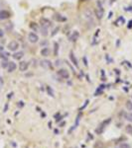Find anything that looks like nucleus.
Segmentation results:
<instances>
[{
    "mask_svg": "<svg viewBox=\"0 0 132 148\" xmlns=\"http://www.w3.org/2000/svg\"><path fill=\"white\" fill-rule=\"evenodd\" d=\"M59 30H60V27H56V28L54 29V31L52 32V34H51V36H52V37H54V36H55V35L57 34V33H58V31H59Z\"/></svg>",
    "mask_w": 132,
    "mask_h": 148,
    "instance_id": "nucleus-27",
    "label": "nucleus"
},
{
    "mask_svg": "<svg viewBox=\"0 0 132 148\" xmlns=\"http://www.w3.org/2000/svg\"><path fill=\"white\" fill-rule=\"evenodd\" d=\"M29 26H30V29H32L34 32H38L39 31V26H38V24L35 23V22H31Z\"/></svg>",
    "mask_w": 132,
    "mask_h": 148,
    "instance_id": "nucleus-17",
    "label": "nucleus"
},
{
    "mask_svg": "<svg viewBox=\"0 0 132 148\" xmlns=\"http://www.w3.org/2000/svg\"><path fill=\"white\" fill-rule=\"evenodd\" d=\"M12 95H13V93H10L9 95H8V98H11V97H12Z\"/></svg>",
    "mask_w": 132,
    "mask_h": 148,
    "instance_id": "nucleus-38",
    "label": "nucleus"
},
{
    "mask_svg": "<svg viewBox=\"0 0 132 148\" xmlns=\"http://www.w3.org/2000/svg\"><path fill=\"white\" fill-rule=\"evenodd\" d=\"M18 106H19V107H21V108H22V107L24 106V103H23V102H19V104H18Z\"/></svg>",
    "mask_w": 132,
    "mask_h": 148,
    "instance_id": "nucleus-35",
    "label": "nucleus"
},
{
    "mask_svg": "<svg viewBox=\"0 0 132 148\" xmlns=\"http://www.w3.org/2000/svg\"><path fill=\"white\" fill-rule=\"evenodd\" d=\"M12 56H13V58H14V59H16V60H19V59H21L22 57L24 56V52H23V51H18V52H14Z\"/></svg>",
    "mask_w": 132,
    "mask_h": 148,
    "instance_id": "nucleus-15",
    "label": "nucleus"
},
{
    "mask_svg": "<svg viewBox=\"0 0 132 148\" xmlns=\"http://www.w3.org/2000/svg\"><path fill=\"white\" fill-rule=\"evenodd\" d=\"M4 36V31L2 29H0V38H3Z\"/></svg>",
    "mask_w": 132,
    "mask_h": 148,
    "instance_id": "nucleus-33",
    "label": "nucleus"
},
{
    "mask_svg": "<svg viewBox=\"0 0 132 148\" xmlns=\"http://www.w3.org/2000/svg\"><path fill=\"white\" fill-rule=\"evenodd\" d=\"M40 23H41V26L46 27V28L52 26V22L50 20L46 19V18H42V19H41V21H40Z\"/></svg>",
    "mask_w": 132,
    "mask_h": 148,
    "instance_id": "nucleus-11",
    "label": "nucleus"
},
{
    "mask_svg": "<svg viewBox=\"0 0 132 148\" xmlns=\"http://www.w3.org/2000/svg\"><path fill=\"white\" fill-rule=\"evenodd\" d=\"M111 122V119H107V120H103L100 125H99V126H98L96 129H95V132L97 133V134H100V133H102L103 131H104V129H105V127L109 125V123Z\"/></svg>",
    "mask_w": 132,
    "mask_h": 148,
    "instance_id": "nucleus-1",
    "label": "nucleus"
},
{
    "mask_svg": "<svg viewBox=\"0 0 132 148\" xmlns=\"http://www.w3.org/2000/svg\"><path fill=\"white\" fill-rule=\"evenodd\" d=\"M8 63H9V61H8L7 59H3V60H2V63H1V66H2L3 68H7Z\"/></svg>",
    "mask_w": 132,
    "mask_h": 148,
    "instance_id": "nucleus-25",
    "label": "nucleus"
},
{
    "mask_svg": "<svg viewBox=\"0 0 132 148\" xmlns=\"http://www.w3.org/2000/svg\"><path fill=\"white\" fill-rule=\"evenodd\" d=\"M126 109L128 111H132V102L131 101H127L126 102Z\"/></svg>",
    "mask_w": 132,
    "mask_h": 148,
    "instance_id": "nucleus-24",
    "label": "nucleus"
},
{
    "mask_svg": "<svg viewBox=\"0 0 132 148\" xmlns=\"http://www.w3.org/2000/svg\"><path fill=\"white\" fill-rule=\"evenodd\" d=\"M7 109H8V104H6V105H5V107H4V112H6V111H7Z\"/></svg>",
    "mask_w": 132,
    "mask_h": 148,
    "instance_id": "nucleus-36",
    "label": "nucleus"
},
{
    "mask_svg": "<svg viewBox=\"0 0 132 148\" xmlns=\"http://www.w3.org/2000/svg\"><path fill=\"white\" fill-rule=\"evenodd\" d=\"M88 102H89V101H88V100H86V103H85V104H84V106H82V107H81V108H80V109H79V111H80V112H81V111H82V110H84V109H85V108H86V106H87V105H88Z\"/></svg>",
    "mask_w": 132,
    "mask_h": 148,
    "instance_id": "nucleus-29",
    "label": "nucleus"
},
{
    "mask_svg": "<svg viewBox=\"0 0 132 148\" xmlns=\"http://www.w3.org/2000/svg\"><path fill=\"white\" fill-rule=\"evenodd\" d=\"M60 64H62V60L58 59V60L56 61V66H60Z\"/></svg>",
    "mask_w": 132,
    "mask_h": 148,
    "instance_id": "nucleus-32",
    "label": "nucleus"
},
{
    "mask_svg": "<svg viewBox=\"0 0 132 148\" xmlns=\"http://www.w3.org/2000/svg\"><path fill=\"white\" fill-rule=\"evenodd\" d=\"M94 13H95V16L97 17V19H101L103 17V15H104L103 8L102 7H97V8H95Z\"/></svg>",
    "mask_w": 132,
    "mask_h": 148,
    "instance_id": "nucleus-8",
    "label": "nucleus"
},
{
    "mask_svg": "<svg viewBox=\"0 0 132 148\" xmlns=\"http://www.w3.org/2000/svg\"><path fill=\"white\" fill-rule=\"evenodd\" d=\"M118 148H131V146L128 143H121Z\"/></svg>",
    "mask_w": 132,
    "mask_h": 148,
    "instance_id": "nucleus-26",
    "label": "nucleus"
},
{
    "mask_svg": "<svg viewBox=\"0 0 132 148\" xmlns=\"http://www.w3.org/2000/svg\"><path fill=\"white\" fill-rule=\"evenodd\" d=\"M18 47H19V44L16 42V40H12V42H10L7 46V48L9 49L10 51H16L18 49Z\"/></svg>",
    "mask_w": 132,
    "mask_h": 148,
    "instance_id": "nucleus-3",
    "label": "nucleus"
},
{
    "mask_svg": "<svg viewBox=\"0 0 132 148\" xmlns=\"http://www.w3.org/2000/svg\"><path fill=\"white\" fill-rule=\"evenodd\" d=\"M41 34L43 36H48V28L41 26Z\"/></svg>",
    "mask_w": 132,
    "mask_h": 148,
    "instance_id": "nucleus-22",
    "label": "nucleus"
},
{
    "mask_svg": "<svg viewBox=\"0 0 132 148\" xmlns=\"http://www.w3.org/2000/svg\"><path fill=\"white\" fill-rule=\"evenodd\" d=\"M124 119L127 120L128 121L132 122V113H128V114H124Z\"/></svg>",
    "mask_w": 132,
    "mask_h": 148,
    "instance_id": "nucleus-21",
    "label": "nucleus"
},
{
    "mask_svg": "<svg viewBox=\"0 0 132 148\" xmlns=\"http://www.w3.org/2000/svg\"><path fill=\"white\" fill-rule=\"evenodd\" d=\"M57 74H58V75H59L61 78H63V79H69V78H70V73H69V71H68L67 69L61 68V69L58 70Z\"/></svg>",
    "mask_w": 132,
    "mask_h": 148,
    "instance_id": "nucleus-2",
    "label": "nucleus"
},
{
    "mask_svg": "<svg viewBox=\"0 0 132 148\" xmlns=\"http://www.w3.org/2000/svg\"><path fill=\"white\" fill-rule=\"evenodd\" d=\"M3 87V79H2V77L0 76V89H1Z\"/></svg>",
    "mask_w": 132,
    "mask_h": 148,
    "instance_id": "nucleus-31",
    "label": "nucleus"
},
{
    "mask_svg": "<svg viewBox=\"0 0 132 148\" xmlns=\"http://www.w3.org/2000/svg\"><path fill=\"white\" fill-rule=\"evenodd\" d=\"M8 56H10L9 52H5V51H0V57L3 59H7Z\"/></svg>",
    "mask_w": 132,
    "mask_h": 148,
    "instance_id": "nucleus-19",
    "label": "nucleus"
},
{
    "mask_svg": "<svg viewBox=\"0 0 132 148\" xmlns=\"http://www.w3.org/2000/svg\"><path fill=\"white\" fill-rule=\"evenodd\" d=\"M131 28H132V20H130L128 23V29H131Z\"/></svg>",
    "mask_w": 132,
    "mask_h": 148,
    "instance_id": "nucleus-34",
    "label": "nucleus"
},
{
    "mask_svg": "<svg viewBox=\"0 0 132 148\" xmlns=\"http://www.w3.org/2000/svg\"><path fill=\"white\" fill-rule=\"evenodd\" d=\"M80 117H81V113H79V116H78V118H77V120H76V125H75V126H78V125H79V119H80Z\"/></svg>",
    "mask_w": 132,
    "mask_h": 148,
    "instance_id": "nucleus-28",
    "label": "nucleus"
},
{
    "mask_svg": "<svg viewBox=\"0 0 132 148\" xmlns=\"http://www.w3.org/2000/svg\"><path fill=\"white\" fill-rule=\"evenodd\" d=\"M11 17V14L7 10H0V20H6Z\"/></svg>",
    "mask_w": 132,
    "mask_h": 148,
    "instance_id": "nucleus-7",
    "label": "nucleus"
},
{
    "mask_svg": "<svg viewBox=\"0 0 132 148\" xmlns=\"http://www.w3.org/2000/svg\"><path fill=\"white\" fill-rule=\"evenodd\" d=\"M50 53H51V51L49 47H44L42 51H41V54H42L43 56H49Z\"/></svg>",
    "mask_w": 132,
    "mask_h": 148,
    "instance_id": "nucleus-16",
    "label": "nucleus"
},
{
    "mask_svg": "<svg viewBox=\"0 0 132 148\" xmlns=\"http://www.w3.org/2000/svg\"><path fill=\"white\" fill-rule=\"evenodd\" d=\"M46 90H47V93H48L49 96L54 97V91H53V89H52L50 86H47V87H46Z\"/></svg>",
    "mask_w": 132,
    "mask_h": 148,
    "instance_id": "nucleus-20",
    "label": "nucleus"
},
{
    "mask_svg": "<svg viewBox=\"0 0 132 148\" xmlns=\"http://www.w3.org/2000/svg\"><path fill=\"white\" fill-rule=\"evenodd\" d=\"M84 15H85L86 19L90 24H92V25L94 24V21H93V19H92V11L88 10V9H86V10L85 11Z\"/></svg>",
    "mask_w": 132,
    "mask_h": 148,
    "instance_id": "nucleus-5",
    "label": "nucleus"
},
{
    "mask_svg": "<svg viewBox=\"0 0 132 148\" xmlns=\"http://www.w3.org/2000/svg\"><path fill=\"white\" fill-rule=\"evenodd\" d=\"M0 51H3V46H0Z\"/></svg>",
    "mask_w": 132,
    "mask_h": 148,
    "instance_id": "nucleus-37",
    "label": "nucleus"
},
{
    "mask_svg": "<svg viewBox=\"0 0 132 148\" xmlns=\"http://www.w3.org/2000/svg\"><path fill=\"white\" fill-rule=\"evenodd\" d=\"M28 67H29V63L27 61H21L19 63V69H20V71H23V72L26 71L28 69Z\"/></svg>",
    "mask_w": 132,
    "mask_h": 148,
    "instance_id": "nucleus-13",
    "label": "nucleus"
},
{
    "mask_svg": "<svg viewBox=\"0 0 132 148\" xmlns=\"http://www.w3.org/2000/svg\"><path fill=\"white\" fill-rule=\"evenodd\" d=\"M28 40H29V42L31 44H36L38 43V40H39V37L37 34H35V33H29V35H28Z\"/></svg>",
    "mask_w": 132,
    "mask_h": 148,
    "instance_id": "nucleus-4",
    "label": "nucleus"
},
{
    "mask_svg": "<svg viewBox=\"0 0 132 148\" xmlns=\"http://www.w3.org/2000/svg\"><path fill=\"white\" fill-rule=\"evenodd\" d=\"M81 1H88V0H81Z\"/></svg>",
    "mask_w": 132,
    "mask_h": 148,
    "instance_id": "nucleus-39",
    "label": "nucleus"
},
{
    "mask_svg": "<svg viewBox=\"0 0 132 148\" xmlns=\"http://www.w3.org/2000/svg\"><path fill=\"white\" fill-rule=\"evenodd\" d=\"M41 66H42L43 68L45 69H51L53 68V64L50 60H48V59H43L42 61H41Z\"/></svg>",
    "mask_w": 132,
    "mask_h": 148,
    "instance_id": "nucleus-6",
    "label": "nucleus"
},
{
    "mask_svg": "<svg viewBox=\"0 0 132 148\" xmlns=\"http://www.w3.org/2000/svg\"><path fill=\"white\" fill-rule=\"evenodd\" d=\"M16 68H17V65H16V63H15V62L10 61L9 63H8L7 70H8V72H9V73H11V72L15 71V70H16Z\"/></svg>",
    "mask_w": 132,
    "mask_h": 148,
    "instance_id": "nucleus-12",
    "label": "nucleus"
},
{
    "mask_svg": "<svg viewBox=\"0 0 132 148\" xmlns=\"http://www.w3.org/2000/svg\"><path fill=\"white\" fill-rule=\"evenodd\" d=\"M54 55H58L59 54V44L58 43H54Z\"/></svg>",
    "mask_w": 132,
    "mask_h": 148,
    "instance_id": "nucleus-18",
    "label": "nucleus"
},
{
    "mask_svg": "<svg viewBox=\"0 0 132 148\" xmlns=\"http://www.w3.org/2000/svg\"><path fill=\"white\" fill-rule=\"evenodd\" d=\"M82 60H84V64L86 65V66H87V59H86V56L82 57Z\"/></svg>",
    "mask_w": 132,
    "mask_h": 148,
    "instance_id": "nucleus-30",
    "label": "nucleus"
},
{
    "mask_svg": "<svg viewBox=\"0 0 132 148\" xmlns=\"http://www.w3.org/2000/svg\"><path fill=\"white\" fill-rule=\"evenodd\" d=\"M125 130H126V132L130 135H132V125H128L125 126Z\"/></svg>",
    "mask_w": 132,
    "mask_h": 148,
    "instance_id": "nucleus-23",
    "label": "nucleus"
},
{
    "mask_svg": "<svg viewBox=\"0 0 132 148\" xmlns=\"http://www.w3.org/2000/svg\"><path fill=\"white\" fill-rule=\"evenodd\" d=\"M79 33L78 31H73L69 36V40H71V42H76V40L79 39Z\"/></svg>",
    "mask_w": 132,
    "mask_h": 148,
    "instance_id": "nucleus-9",
    "label": "nucleus"
},
{
    "mask_svg": "<svg viewBox=\"0 0 132 148\" xmlns=\"http://www.w3.org/2000/svg\"><path fill=\"white\" fill-rule=\"evenodd\" d=\"M70 59H71V61H72V63L75 65V66H79V62H78V59H77V57L75 56V53H73V51H70Z\"/></svg>",
    "mask_w": 132,
    "mask_h": 148,
    "instance_id": "nucleus-10",
    "label": "nucleus"
},
{
    "mask_svg": "<svg viewBox=\"0 0 132 148\" xmlns=\"http://www.w3.org/2000/svg\"><path fill=\"white\" fill-rule=\"evenodd\" d=\"M54 19L58 22H66L67 21V18L64 17L63 15H60V14H55L54 15Z\"/></svg>",
    "mask_w": 132,
    "mask_h": 148,
    "instance_id": "nucleus-14",
    "label": "nucleus"
}]
</instances>
